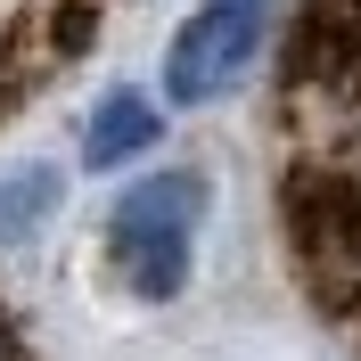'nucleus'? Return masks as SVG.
Instances as JSON below:
<instances>
[{
  "label": "nucleus",
  "instance_id": "nucleus-4",
  "mask_svg": "<svg viewBox=\"0 0 361 361\" xmlns=\"http://www.w3.org/2000/svg\"><path fill=\"white\" fill-rule=\"evenodd\" d=\"M66 205V173L58 164H17L0 173V247H33Z\"/></svg>",
  "mask_w": 361,
  "mask_h": 361
},
{
  "label": "nucleus",
  "instance_id": "nucleus-2",
  "mask_svg": "<svg viewBox=\"0 0 361 361\" xmlns=\"http://www.w3.org/2000/svg\"><path fill=\"white\" fill-rule=\"evenodd\" d=\"M271 17H279V0H197L180 33L164 42V107H214L230 90L255 74L271 42Z\"/></svg>",
  "mask_w": 361,
  "mask_h": 361
},
{
  "label": "nucleus",
  "instance_id": "nucleus-5",
  "mask_svg": "<svg viewBox=\"0 0 361 361\" xmlns=\"http://www.w3.org/2000/svg\"><path fill=\"white\" fill-rule=\"evenodd\" d=\"M0 361H17V345H8V329H0Z\"/></svg>",
  "mask_w": 361,
  "mask_h": 361
},
{
  "label": "nucleus",
  "instance_id": "nucleus-3",
  "mask_svg": "<svg viewBox=\"0 0 361 361\" xmlns=\"http://www.w3.org/2000/svg\"><path fill=\"white\" fill-rule=\"evenodd\" d=\"M164 140V99L140 82H115L99 107H90L82 123V164L90 173H123V164H140L148 148Z\"/></svg>",
  "mask_w": 361,
  "mask_h": 361
},
{
  "label": "nucleus",
  "instance_id": "nucleus-6",
  "mask_svg": "<svg viewBox=\"0 0 361 361\" xmlns=\"http://www.w3.org/2000/svg\"><path fill=\"white\" fill-rule=\"evenodd\" d=\"M0 66H8V49H0Z\"/></svg>",
  "mask_w": 361,
  "mask_h": 361
},
{
  "label": "nucleus",
  "instance_id": "nucleus-1",
  "mask_svg": "<svg viewBox=\"0 0 361 361\" xmlns=\"http://www.w3.org/2000/svg\"><path fill=\"white\" fill-rule=\"evenodd\" d=\"M205 173L197 164H164V173L132 180L107 205V271L140 304H173L197 271V230H205Z\"/></svg>",
  "mask_w": 361,
  "mask_h": 361
}]
</instances>
